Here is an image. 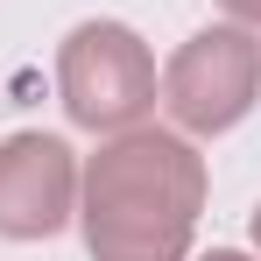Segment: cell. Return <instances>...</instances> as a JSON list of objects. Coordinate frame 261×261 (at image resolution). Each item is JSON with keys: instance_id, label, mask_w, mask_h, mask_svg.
Here are the masks:
<instances>
[{"instance_id": "6da1fadb", "label": "cell", "mask_w": 261, "mask_h": 261, "mask_svg": "<svg viewBox=\"0 0 261 261\" xmlns=\"http://www.w3.org/2000/svg\"><path fill=\"white\" fill-rule=\"evenodd\" d=\"M205 212V155L191 134L120 127L78 170V226L92 261H191Z\"/></svg>"}, {"instance_id": "7a4b0ae2", "label": "cell", "mask_w": 261, "mask_h": 261, "mask_svg": "<svg viewBox=\"0 0 261 261\" xmlns=\"http://www.w3.org/2000/svg\"><path fill=\"white\" fill-rule=\"evenodd\" d=\"M57 99L92 134L141 127L155 106V57L127 21H78L57 49Z\"/></svg>"}, {"instance_id": "3957f363", "label": "cell", "mask_w": 261, "mask_h": 261, "mask_svg": "<svg viewBox=\"0 0 261 261\" xmlns=\"http://www.w3.org/2000/svg\"><path fill=\"white\" fill-rule=\"evenodd\" d=\"M261 99V36L240 21L198 29L163 71V113L176 134H226L254 113Z\"/></svg>"}, {"instance_id": "277c9868", "label": "cell", "mask_w": 261, "mask_h": 261, "mask_svg": "<svg viewBox=\"0 0 261 261\" xmlns=\"http://www.w3.org/2000/svg\"><path fill=\"white\" fill-rule=\"evenodd\" d=\"M78 219V155L43 127L0 141V240H49Z\"/></svg>"}, {"instance_id": "5b68a950", "label": "cell", "mask_w": 261, "mask_h": 261, "mask_svg": "<svg viewBox=\"0 0 261 261\" xmlns=\"http://www.w3.org/2000/svg\"><path fill=\"white\" fill-rule=\"evenodd\" d=\"M219 7H226L240 29H261V0H219Z\"/></svg>"}, {"instance_id": "8992f818", "label": "cell", "mask_w": 261, "mask_h": 261, "mask_svg": "<svg viewBox=\"0 0 261 261\" xmlns=\"http://www.w3.org/2000/svg\"><path fill=\"white\" fill-rule=\"evenodd\" d=\"M198 261H254V254H240V247H212V254H198Z\"/></svg>"}, {"instance_id": "52a82bcc", "label": "cell", "mask_w": 261, "mask_h": 261, "mask_svg": "<svg viewBox=\"0 0 261 261\" xmlns=\"http://www.w3.org/2000/svg\"><path fill=\"white\" fill-rule=\"evenodd\" d=\"M247 226H254V247H261V205H254V219H247Z\"/></svg>"}]
</instances>
